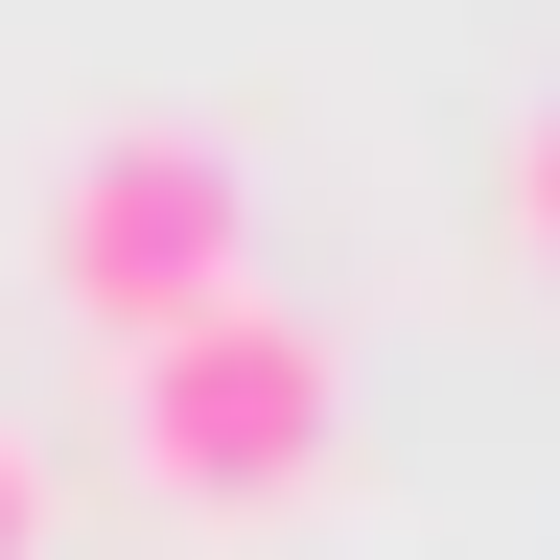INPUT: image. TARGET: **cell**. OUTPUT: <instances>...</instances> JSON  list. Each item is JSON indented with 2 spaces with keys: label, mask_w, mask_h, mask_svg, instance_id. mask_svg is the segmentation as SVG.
<instances>
[{
  "label": "cell",
  "mask_w": 560,
  "mask_h": 560,
  "mask_svg": "<svg viewBox=\"0 0 560 560\" xmlns=\"http://www.w3.org/2000/svg\"><path fill=\"white\" fill-rule=\"evenodd\" d=\"M117 420H140V467L187 490V514H280V490L327 467V420H350V374H327V327L304 304H187V327H140L117 350Z\"/></svg>",
  "instance_id": "obj_1"
},
{
  "label": "cell",
  "mask_w": 560,
  "mask_h": 560,
  "mask_svg": "<svg viewBox=\"0 0 560 560\" xmlns=\"http://www.w3.org/2000/svg\"><path fill=\"white\" fill-rule=\"evenodd\" d=\"M47 280H70L117 350L187 327V304H234V280H257V187H234V140H187V117L70 140V164H47Z\"/></svg>",
  "instance_id": "obj_2"
},
{
  "label": "cell",
  "mask_w": 560,
  "mask_h": 560,
  "mask_svg": "<svg viewBox=\"0 0 560 560\" xmlns=\"http://www.w3.org/2000/svg\"><path fill=\"white\" fill-rule=\"evenodd\" d=\"M514 234L560 257V94H537V140H514Z\"/></svg>",
  "instance_id": "obj_3"
},
{
  "label": "cell",
  "mask_w": 560,
  "mask_h": 560,
  "mask_svg": "<svg viewBox=\"0 0 560 560\" xmlns=\"http://www.w3.org/2000/svg\"><path fill=\"white\" fill-rule=\"evenodd\" d=\"M0 560H47V467H24V420H0Z\"/></svg>",
  "instance_id": "obj_4"
}]
</instances>
